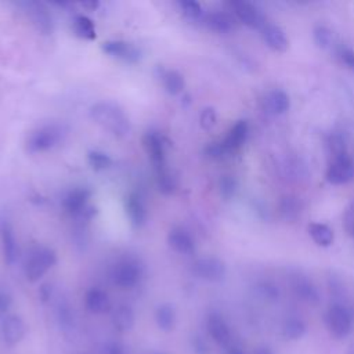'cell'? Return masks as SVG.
Instances as JSON below:
<instances>
[{"instance_id": "cell-1", "label": "cell", "mask_w": 354, "mask_h": 354, "mask_svg": "<svg viewBox=\"0 0 354 354\" xmlns=\"http://www.w3.org/2000/svg\"><path fill=\"white\" fill-rule=\"evenodd\" d=\"M90 118L116 137H126L130 133V122L124 111L112 101H98L90 106Z\"/></svg>"}, {"instance_id": "cell-2", "label": "cell", "mask_w": 354, "mask_h": 354, "mask_svg": "<svg viewBox=\"0 0 354 354\" xmlns=\"http://www.w3.org/2000/svg\"><path fill=\"white\" fill-rule=\"evenodd\" d=\"M66 136V129L59 123H47L33 131L26 138L25 148L29 153H40L57 147Z\"/></svg>"}, {"instance_id": "cell-3", "label": "cell", "mask_w": 354, "mask_h": 354, "mask_svg": "<svg viewBox=\"0 0 354 354\" xmlns=\"http://www.w3.org/2000/svg\"><path fill=\"white\" fill-rule=\"evenodd\" d=\"M57 263V254L53 249L41 246L36 248L26 264H25V275L30 282L39 281L50 268H53Z\"/></svg>"}, {"instance_id": "cell-4", "label": "cell", "mask_w": 354, "mask_h": 354, "mask_svg": "<svg viewBox=\"0 0 354 354\" xmlns=\"http://www.w3.org/2000/svg\"><path fill=\"white\" fill-rule=\"evenodd\" d=\"M325 326L328 332L336 337L343 339L346 337L353 328V319L348 310L340 304H333L325 313Z\"/></svg>"}, {"instance_id": "cell-5", "label": "cell", "mask_w": 354, "mask_h": 354, "mask_svg": "<svg viewBox=\"0 0 354 354\" xmlns=\"http://www.w3.org/2000/svg\"><path fill=\"white\" fill-rule=\"evenodd\" d=\"M141 274V266L136 260L124 259L113 266L111 278L116 286L122 289H131L138 283Z\"/></svg>"}, {"instance_id": "cell-6", "label": "cell", "mask_w": 354, "mask_h": 354, "mask_svg": "<svg viewBox=\"0 0 354 354\" xmlns=\"http://www.w3.org/2000/svg\"><path fill=\"white\" fill-rule=\"evenodd\" d=\"M326 181L333 185L347 184L354 180V160L348 153L332 158L325 173Z\"/></svg>"}, {"instance_id": "cell-7", "label": "cell", "mask_w": 354, "mask_h": 354, "mask_svg": "<svg viewBox=\"0 0 354 354\" xmlns=\"http://www.w3.org/2000/svg\"><path fill=\"white\" fill-rule=\"evenodd\" d=\"M144 147L151 159L155 174L167 171L169 167L166 162V148L163 138L156 131H148L144 137Z\"/></svg>"}, {"instance_id": "cell-8", "label": "cell", "mask_w": 354, "mask_h": 354, "mask_svg": "<svg viewBox=\"0 0 354 354\" xmlns=\"http://www.w3.org/2000/svg\"><path fill=\"white\" fill-rule=\"evenodd\" d=\"M101 50L111 58L134 64L141 58L140 50L129 41L124 40H106L101 44Z\"/></svg>"}, {"instance_id": "cell-9", "label": "cell", "mask_w": 354, "mask_h": 354, "mask_svg": "<svg viewBox=\"0 0 354 354\" xmlns=\"http://www.w3.org/2000/svg\"><path fill=\"white\" fill-rule=\"evenodd\" d=\"M192 271L201 279L220 282L225 277V264L216 257H202L192 264Z\"/></svg>"}, {"instance_id": "cell-10", "label": "cell", "mask_w": 354, "mask_h": 354, "mask_svg": "<svg viewBox=\"0 0 354 354\" xmlns=\"http://www.w3.org/2000/svg\"><path fill=\"white\" fill-rule=\"evenodd\" d=\"M0 245H1L4 261L8 266L15 264L18 254H19V248H18V242L15 238L12 224L4 216L0 217Z\"/></svg>"}, {"instance_id": "cell-11", "label": "cell", "mask_w": 354, "mask_h": 354, "mask_svg": "<svg viewBox=\"0 0 354 354\" xmlns=\"http://www.w3.org/2000/svg\"><path fill=\"white\" fill-rule=\"evenodd\" d=\"M21 6L24 7V10L29 15L32 24L40 33H43V35L53 33V29H54L53 18H51L48 8L43 3L24 1V3H21Z\"/></svg>"}, {"instance_id": "cell-12", "label": "cell", "mask_w": 354, "mask_h": 354, "mask_svg": "<svg viewBox=\"0 0 354 354\" xmlns=\"http://www.w3.org/2000/svg\"><path fill=\"white\" fill-rule=\"evenodd\" d=\"M26 324L25 321L15 314L6 315L1 321V336L7 346H17L26 336Z\"/></svg>"}, {"instance_id": "cell-13", "label": "cell", "mask_w": 354, "mask_h": 354, "mask_svg": "<svg viewBox=\"0 0 354 354\" xmlns=\"http://www.w3.org/2000/svg\"><path fill=\"white\" fill-rule=\"evenodd\" d=\"M230 7L235 17L246 26L253 29H261L266 24L264 17L257 10L256 6H253L249 1H231Z\"/></svg>"}, {"instance_id": "cell-14", "label": "cell", "mask_w": 354, "mask_h": 354, "mask_svg": "<svg viewBox=\"0 0 354 354\" xmlns=\"http://www.w3.org/2000/svg\"><path fill=\"white\" fill-rule=\"evenodd\" d=\"M124 209H126L129 221L134 228H141L147 223L148 212H147L144 201L141 199V196L138 194L131 192L126 196Z\"/></svg>"}, {"instance_id": "cell-15", "label": "cell", "mask_w": 354, "mask_h": 354, "mask_svg": "<svg viewBox=\"0 0 354 354\" xmlns=\"http://www.w3.org/2000/svg\"><path fill=\"white\" fill-rule=\"evenodd\" d=\"M207 325V332L210 335V337L223 347H227L231 343V330L228 324L225 322V319L217 314V313H212L207 317L206 321Z\"/></svg>"}, {"instance_id": "cell-16", "label": "cell", "mask_w": 354, "mask_h": 354, "mask_svg": "<svg viewBox=\"0 0 354 354\" xmlns=\"http://www.w3.org/2000/svg\"><path fill=\"white\" fill-rule=\"evenodd\" d=\"M261 32V37L264 40V43L274 51L277 53H283L286 51L288 48V37L283 32L282 28H279L278 25L275 24H271V22H266L263 25V28L260 29Z\"/></svg>"}, {"instance_id": "cell-17", "label": "cell", "mask_w": 354, "mask_h": 354, "mask_svg": "<svg viewBox=\"0 0 354 354\" xmlns=\"http://www.w3.org/2000/svg\"><path fill=\"white\" fill-rule=\"evenodd\" d=\"M290 286L296 297L308 304H317L319 301V293L315 285L304 275H295L290 281Z\"/></svg>"}, {"instance_id": "cell-18", "label": "cell", "mask_w": 354, "mask_h": 354, "mask_svg": "<svg viewBox=\"0 0 354 354\" xmlns=\"http://www.w3.org/2000/svg\"><path fill=\"white\" fill-rule=\"evenodd\" d=\"M167 243L174 252L180 254H192L195 250L194 238L188 231L181 227H176L169 231Z\"/></svg>"}, {"instance_id": "cell-19", "label": "cell", "mask_w": 354, "mask_h": 354, "mask_svg": "<svg viewBox=\"0 0 354 354\" xmlns=\"http://www.w3.org/2000/svg\"><path fill=\"white\" fill-rule=\"evenodd\" d=\"M248 133H249L248 122L243 120V119L238 120V122L230 129V131L227 133L225 138L221 141L223 145H224V148H225V151H227L228 153H231V152H235L236 149H239V148L243 145V142L246 141Z\"/></svg>"}, {"instance_id": "cell-20", "label": "cell", "mask_w": 354, "mask_h": 354, "mask_svg": "<svg viewBox=\"0 0 354 354\" xmlns=\"http://www.w3.org/2000/svg\"><path fill=\"white\" fill-rule=\"evenodd\" d=\"M91 196V191L86 187H77L71 189L64 198V207L73 214H79L88 206V199Z\"/></svg>"}, {"instance_id": "cell-21", "label": "cell", "mask_w": 354, "mask_h": 354, "mask_svg": "<svg viewBox=\"0 0 354 354\" xmlns=\"http://www.w3.org/2000/svg\"><path fill=\"white\" fill-rule=\"evenodd\" d=\"M205 24L209 29L217 33H228L235 28V19L230 12L213 11L205 15Z\"/></svg>"}, {"instance_id": "cell-22", "label": "cell", "mask_w": 354, "mask_h": 354, "mask_svg": "<svg viewBox=\"0 0 354 354\" xmlns=\"http://www.w3.org/2000/svg\"><path fill=\"white\" fill-rule=\"evenodd\" d=\"M86 308L93 314H102L109 307L108 293L100 288H90L84 296Z\"/></svg>"}, {"instance_id": "cell-23", "label": "cell", "mask_w": 354, "mask_h": 354, "mask_svg": "<svg viewBox=\"0 0 354 354\" xmlns=\"http://www.w3.org/2000/svg\"><path fill=\"white\" fill-rule=\"evenodd\" d=\"M136 322L134 311L127 304H120L112 314V325L119 332H129Z\"/></svg>"}, {"instance_id": "cell-24", "label": "cell", "mask_w": 354, "mask_h": 354, "mask_svg": "<svg viewBox=\"0 0 354 354\" xmlns=\"http://www.w3.org/2000/svg\"><path fill=\"white\" fill-rule=\"evenodd\" d=\"M159 77L162 80L165 90L171 95L180 94L185 86L184 76L176 69H162Z\"/></svg>"}, {"instance_id": "cell-25", "label": "cell", "mask_w": 354, "mask_h": 354, "mask_svg": "<svg viewBox=\"0 0 354 354\" xmlns=\"http://www.w3.org/2000/svg\"><path fill=\"white\" fill-rule=\"evenodd\" d=\"M264 104H266V108L268 109V112H271L274 115H281L289 109L290 101L285 91L272 90L266 95Z\"/></svg>"}, {"instance_id": "cell-26", "label": "cell", "mask_w": 354, "mask_h": 354, "mask_svg": "<svg viewBox=\"0 0 354 354\" xmlns=\"http://www.w3.org/2000/svg\"><path fill=\"white\" fill-rule=\"evenodd\" d=\"M155 321L159 329L165 332H171L176 326V311L169 303L160 304L155 311Z\"/></svg>"}, {"instance_id": "cell-27", "label": "cell", "mask_w": 354, "mask_h": 354, "mask_svg": "<svg viewBox=\"0 0 354 354\" xmlns=\"http://www.w3.org/2000/svg\"><path fill=\"white\" fill-rule=\"evenodd\" d=\"M308 234L313 238V241L324 248H328L333 242V231L322 223H311L308 225Z\"/></svg>"}, {"instance_id": "cell-28", "label": "cell", "mask_w": 354, "mask_h": 354, "mask_svg": "<svg viewBox=\"0 0 354 354\" xmlns=\"http://www.w3.org/2000/svg\"><path fill=\"white\" fill-rule=\"evenodd\" d=\"M73 32L80 39H86V40L95 39V26L93 21L86 15H76L73 18Z\"/></svg>"}, {"instance_id": "cell-29", "label": "cell", "mask_w": 354, "mask_h": 354, "mask_svg": "<svg viewBox=\"0 0 354 354\" xmlns=\"http://www.w3.org/2000/svg\"><path fill=\"white\" fill-rule=\"evenodd\" d=\"M306 330H307V326L301 319L289 318L288 321H285V324L282 326V330H281V335L286 340H297L301 336H304Z\"/></svg>"}, {"instance_id": "cell-30", "label": "cell", "mask_w": 354, "mask_h": 354, "mask_svg": "<svg viewBox=\"0 0 354 354\" xmlns=\"http://www.w3.org/2000/svg\"><path fill=\"white\" fill-rule=\"evenodd\" d=\"M87 162H88L90 167L95 171L105 170V169L111 167V165H112L111 156L106 152L98 151V149H91L87 152Z\"/></svg>"}, {"instance_id": "cell-31", "label": "cell", "mask_w": 354, "mask_h": 354, "mask_svg": "<svg viewBox=\"0 0 354 354\" xmlns=\"http://www.w3.org/2000/svg\"><path fill=\"white\" fill-rule=\"evenodd\" d=\"M177 4L180 11L189 19H201L203 17L202 6L195 0H181Z\"/></svg>"}, {"instance_id": "cell-32", "label": "cell", "mask_w": 354, "mask_h": 354, "mask_svg": "<svg viewBox=\"0 0 354 354\" xmlns=\"http://www.w3.org/2000/svg\"><path fill=\"white\" fill-rule=\"evenodd\" d=\"M155 176H156V185L162 194L169 195V194L174 192L177 183H176V177L170 173V170L155 174Z\"/></svg>"}, {"instance_id": "cell-33", "label": "cell", "mask_w": 354, "mask_h": 354, "mask_svg": "<svg viewBox=\"0 0 354 354\" xmlns=\"http://www.w3.org/2000/svg\"><path fill=\"white\" fill-rule=\"evenodd\" d=\"M218 189H220V195L228 201L235 195L236 191V181L234 177L231 176H223L220 183H218Z\"/></svg>"}, {"instance_id": "cell-34", "label": "cell", "mask_w": 354, "mask_h": 354, "mask_svg": "<svg viewBox=\"0 0 354 354\" xmlns=\"http://www.w3.org/2000/svg\"><path fill=\"white\" fill-rule=\"evenodd\" d=\"M216 123H217V113H216L214 108H212V106L203 108L199 115L201 127L205 130H210L216 126Z\"/></svg>"}, {"instance_id": "cell-35", "label": "cell", "mask_w": 354, "mask_h": 354, "mask_svg": "<svg viewBox=\"0 0 354 354\" xmlns=\"http://www.w3.org/2000/svg\"><path fill=\"white\" fill-rule=\"evenodd\" d=\"M313 37H314V43L319 47V48H326L330 44L332 40V33L328 28L325 26H317L313 32Z\"/></svg>"}, {"instance_id": "cell-36", "label": "cell", "mask_w": 354, "mask_h": 354, "mask_svg": "<svg viewBox=\"0 0 354 354\" xmlns=\"http://www.w3.org/2000/svg\"><path fill=\"white\" fill-rule=\"evenodd\" d=\"M57 317H58V322H59V325H62V328L73 326V313L66 303H62L58 306Z\"/></svg>"}, {"instance_id": "cell-37", "label": "cell", "mask_w": 354, "mask_h": 354, "mask_svg": "<svg viewBox=\"0 0 354 354\" xmlns=\"http://www.w3.org/2000/svg\"><path fill=\"white\" fill-rule=\"evenodd\" d=\"M328 145H329V148H330V155H332V158L339 156V155H343V153H347L344 140H343V137H342L340 134H333V136H330Z\"/></svg>"}, {"instance_id": "cell-38", "label": "cell", "mask_w": 354, "mask_h": 354, "mask_svg": "<svg viewBox=\"0 0 354 354\" xmlns=\"http://www.w3.org/2000/svg\"><path fill=\"white\" fill-rule=\"evenodd\" d=\"M205 153H206L209 158H212V159H221V158H224V156L228 155V152L225 151V148H224V145H223L221 141H220V142H212V144H209V145L205 148Z\"/></svg>"}, {"instance_id": "cell-39", "label": "cell", "mask_w": 354, "mask_h": 354, "mask_svg": "<svg viewBox=\"0 0 354 354\" xmlns=\"http://www.w3.org/2000/svg\"><path fill=\"white\" fill-rule=\"evenodd\" d=\"M191 347L195 354H210L207 343L201 336H194L191 340Z\"/></svg>"}, {"instance_id": "cell-40", "label": "cell", "mask_w": 354, "mask_h": 354, "mask_svg": "<svg viewBox=\"0 0 354 354\" xmlns=\"http://www.w3.org/2000/svg\"><path fill=\"white\" fill-rule=\"evenodd\" d=\"M259 290H260L261 296H264L266 299H270V300H275V299H278V296H279L278 289H277L274 285L268 283V282L261 283V285L259 286Z\"/></svg>"}, {"instance_id": "cell-41", "label": "cell", "mask_w": 354, "mask_h": 354, "mask_svg": "<svg viewBox=\"0 0 354 354\" xmlns=\"http://www.w3.org/2000/svg\"><path fill=\"white\" fill-rule=\"evenodd\" d=\"M344 228L350 235H354V202H351L344 213Z\"/></svg>"}, {"instance_id": "cell-42", "label": "cell", "mask_w": 354, "mask_h": 354, "mask_svg": "<svg viewBox=\"0 0 354 354\" xmlns=\"http://www.w3.org/2000/svg\"><path fill=\"white\" fill-rule=\"evenodd\" d=\"M342 61L354 72V50L351 48H343L340 53Z\"/></svg>"}, {"instance_id": "cell-43", "label": "cell", "mask_w": 354, "mask_h": 354, "mask_svg": "<svg viewBox=\"0 0 354 354\" xmlns=\"http://www.w3.org/2000/svg\"><path fill=\"white\" fill-rule=\"evenodd\" d=\"M10 306H11V296L6 290L0 289V314L7 313Z\"/></svg>"}, {"instance_id": "cell-44", "label": "cell", "mask_w": 354, "mask_h": 354, "mask_svg": "<svg viewBox=\"0 0 354 354\" xmlns=\"http://www.w3.org/2000/svg\"><path fill=\"white\" fill-rule=\"evenodd\" d=\"M106 354H126L124 346L119 342H109L105 348Z\"/></svg>"}, {"instance_id": "cell-45", "label": "cell", "mask_w": 354, "mask_h": 354, "mask_svg": "<svg viewBox=\"0 0 354 354\" xmlns=\"http://www.w3.org/2000/svg\"><path fill=\"white\" fill-rule=\"evenodd\" d=\"M227 354H245V351H243V348L239 344L230 343L227 346Z\"/></svg>"}, {"instance_id": "cell-46", "label": "cell", "mask_w": 354, "mask_h": 354, "mask_svg": "<svg viewBox=\"0 0 354 354\" xmlns=\"http://www.w3.org/2000/svg\"><path fill=\"white\" fill-rule=\"evenodd\" d=\"M82 6L84 7V8H87V10H91V11H94L98 6H100V3L98 1H94V0H91V1H83L82 3Z\"/></svg>"}, {"instance_id": "cell-47", "label": "cell", "mask_w": 354, "mask_h": 354, "mask_svg": "<svg viewBox=\"0 0 354 354\" xmlns=\"http://www.w3.org/2000/svg\"><path fill=\"white\" fill-rule=\"evenodd\" d=\"M254 354H272V351L268 347H259Z\"/></svg>"}, {"instance_id": "cell-48", "label": "cell", "mask_w": 354, "mask_h": 354, "mask_svg": "<svg viewBox=\"0 0 354 354\" xmlns=\"http://www.w3.org/2000/svg\"><path fill=\"white\" fill-rule=\"evenodd\" d=\"M153 354H166V353H159V351H158V353H153Z\"/></svg>"}]
</instances>
